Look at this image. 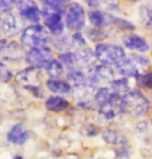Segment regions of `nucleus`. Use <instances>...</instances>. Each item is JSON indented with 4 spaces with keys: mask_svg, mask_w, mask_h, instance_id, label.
<instances>
[{
    "mask_svg": "<svg viewBox=\"0 0 152 159\" xmlns=\"http://www.w3.org/2000/svg\"><path fill=\"white\" fill-rule=\"evenodd\" d=\"M121 107L123 112L132 117H142L149 110V101L140 91L128 92L121 97Z\"/></svg>",
    "mask_w": 152,
    "mask_h": 159,
    "instance_id": "1",
    "label": "nucleus"
},
{
    "mask_svg": "<svg viewBox=\"0 0 152 159\" xmlns=\"http://www.w3.org/2000/svg\"><path fill=\"white\" fill-rule=\"evenodd\" d=\"M50 40V34L45 27L40 25H32L27 27L23 31L21 36V41L25 46L31 49L46 48V44Z\"/></svg>",
    "mask_w": 152,
    "mask_h": 159,
    "instance_id": "2",
    "label": "nucleus"
},
{
    "mask_svg": "<svg viewBox=\"0 0 152 159\" xmlns=\"http://www.w3.org/2000/svg\"><path fill=\"white\" fill-rule=\"evenodd\" d=\"M95 56L104 65L117 64L125 57L124 50L115 44H97L95 48Z\"/></svg>",
    "mask_w": 152,
    "mask_h": 159,
    "instance_id": "3",
    "label": "nucleus"
},
{
    "mask_svg": "<svg viewBox=\"0 0 152 159\" xmlns=\"http://www.w3.org/2000/svg\"><path fill=\"white\" fill-rule=\"evenodd\" d=\"M52 51L49 48H39V49H30L26 55L27 62L31 65V67L36 69L43 68L52 61Z\"/></svg>",
    "mask_w": 152,
    "mask_h": 159,
    "instance_id": "4",
    "label": "nucleus"
},
{
    "mask_svg": "<svg viewBox=\"0 0 152 159\" xmlns=\"http://www.w3.org/2000/svg\"><path fill=\"white\" fill-rule=\"evenodd\" d=\"M66 25L72 30H81L85 26V12L80 4L72 3L67 7Z\"/></svg>",
    "mask_w": 152,
    "mask_h": 159,
    "instance_id": "5",
    "label": "nucleus"
},
{
    "mask_svg": "<svg viewBox=\"0 0 152 159\" xmlns=\"http://www.w3.org/2000/svg\"><path fill=\"white\" fill-rule=\"evenodd\" d=\"M61 12L48 7V6H46V8L43 11V18L45 20L46 26L56 36L60 35L63 32V27L64 26H63V23L61 21Z\"/></svg>",
    "mask_w": 152,
    "mask_h": 159,
    "instance_id": "6",
    "label": "nucleus"
},
{
    "mask_svg": "<svg viewBox=\"0 0 152 159\" xmlns=\"http://www.w3.org/2000/svg\"><path fill=\"white\" fill-rule=\"evenodd\" d=\"M114 78V72L107 65H96L88 72V80L92 85L109 84ZM112 84V83H111Z\"/></svg>",
    "mask_w": 152,
    "mask_h": 159,
    "instance_id": "7",
    "label": "nucleus"
},
{
    "mask_svg": "<svg viewBox=\"0 0 152 159\" xmlns=\"http://www.w3.org/2000/svg\"><path fill=\"white\" fill-rule=\"evenodd\" d=\"M16 80L21 85L27 87H39L42 79H40V72L39 69L34 67H28L23 70L19 71L16 75Z\"/></svg>",
    "mask_w": 152,
    "mask_h": 159,
    "instance_id": "8",
    "label": "nucleus"
},
{
    "mask_svg": "<svg viewBox=\"0 0 152 159\" xmlns=\"http://www.w3.org/2000/svg\"><path fill=\"white\" fill-rule=\"evenodd\" d=\"M23 22L16 15H6L0 22V29L1 33H4L7 36H14L18 34L22 29Z\"/></svg>",
    "mask_w": 152,
    "mask_h": 159,
    "instance_id": "9",
    "label": "nucleus"
},
{
    "mask_svg": "<svg viewBox=\"0 0 152 159\" xmlns=\"http://www.w3.org/2000/svg\"><path fill=\"white\" fill-rule=\"evenodd\" d=\"M16 4L20 9L21 16L34 23L39 22L40 11L34 1H16Z\"/></svg>",
    "mask_w": 152,
    "mask_h": 159,
    "instance_id": "10",
    "label": "nucleus"
},
{
    "mask_svg": "<svg viewBox=\"0 0 152 159\" xmlns=\"http://www.w3.org/2000/svg\"><path fill=\"white\" fill-rule=\"evenodd\" d=\"M122 112L123 110L121 107V98L109 101V102L99 107V115L104 119L107 120H112L114 118H116Z\"/></svg>",
    "mask_w": 152,
    "mask_h": 159,
    "instance_id": "11",
    "label": "nucleus"
},
{
    "mask_svg": "<svg viewBox=\"0 0 152 159\" xmlns=\"http://www.w3.org/2000/svg\"><path fill=\"white\" fill-rule=\"evenodd\" d=\"M76 59H77V64L81 67L84 68H89V70L91 68H93V65L95 63V54H93V52L90 49H81L79 50L77 53L75 54Z\"/></svg>",
    "mask_w": 152,
    "mask_h": 159,
    "instance_id": "12",
    "label": "nucleus"
},
{
    "mask_svg": "<svg viewBox=\"0 0 152 159\" xmlns=\"http://www.w3.org/2000/svg\"><path fill=\"white\" fill-rule=\"evenodd\" d=\"M116 68L120 74L124 77H136L139 75V70L136 66V63L131 59L123 58L116 64Z\"/></svg>",
    "mask_w": 152,
    "mask_h": 159,
    "instance_id": "13",
    "label": "nucleus"
},
{
    "mask_svg": "<svg viewBox=\"0 0 152 159\" xmlns=\"http://www.w3.org/2000/svg\"><path fill=\"white\" fill-rule=\"evenodd\" d=\"M88 16H89L90 22L95 27H104L110 23H112V22H115V18L101 11H97V9L89 11Z\"/></svg>",
    "mask_w": 152,
    "mask_h": 159,
    "instance_id": "14",
    "label": "nucleus"
},
{
    "mask_svg": "<svg viewBox=\"0 0 152 159\" xmlns=\"http://www.w3.org/2000/svg\"><path fill=\"white\" fill-rule=\"evenodd\" d=\"M28 132L22 124H17L12 127V129L7 134V139L12 144L16 145H23L28 139Z\"/></svg>",
    "mask_w": 152,
    "mask_h": 159,
    "instance_id": "15",
    "label": "nucleus"
},
{
    "mask_svg": "<svg viewBox=\"0 0 152 159\" xmlns=\"http://www.w3.org/2000/svg\"><path fill=\"white\" fill-rule=\"evenodd\" d=\"M125 47L131 50H137L140 52H146L149 49L147 41L138 35H128L123 39Z\"/></svg>",
    "mask_w": 152,
    "mask_h": 159,
    "instance_id": "16",
    "label": "nucleus"
},
{
    "mask_svg": "<svg viewBox=\"0 0 152 159\" xmlns=\"http://www.w3.org/2000/svg\"><path fill=\"white\" fill-rule=\"evenodd\" d=\"M118 98H121V97H120L118 94H116L112 89L101 88L96 92L95 97H94V101H95L97 104H99V107H100L104 103L109 102V101L118 99Z\"/></svg>",
    "mask_w": 152,
    "mask_h": 159,
    "instance_id": "17",
    "label": "nucleus"
},
{
    "mask_svg": "<svg viewBox=\"0 0 152 159\" xmlns=\"http://www.w3.org/2000/svg\"><path fill=\"white\" fill-rule=\"evenodd\" d=\"M68 106V101L59 96H52L46 101V107L51 112H61L67 109Z\"/></svg>",
    "mask_w": 152,
    "mask_h": 159,
    "instance_id": "18",
    "label": "nucleus"
},
{
    "mask_svg": "<svg viewBox=\"0 0 152 159\" xmlns=\"http://www.w3.org/2000/svg\"><path fill=\"white\" fill-rule=\"evenodd\" d=\"M3 52V58L7 59L9 61H15V60L20 59L23 54V50L17 43H11L5 47Z\"/></svg>",
    "mask_w": 152,
    "mask_h": 159,
    "instance_id": "19",
    "label": "nucleus"
},
{
    "mask_svg": "<svg viewBox=\"0 0 152 159\" xmlns=\"http://www.w3.org/2000/svg\"><path fill=\"white\" fill-rule=\"evenodd\" d=\"M103 139L108 144H112V145H123L126 143L125 138L121 133L112 129L104 130L103 132Z\"/></svg>",
    "mask_w": 152,
    "mask_h": 159,
    "instance_id": "20",
    "label": "nucleus"
},
{
    "mask_svg": "<svg viewBox=\"0 0 152 159\" xmlns=\"http://www.w3.org/2000/svg\"><path fill=\"white\" fill-rule=\"evenodd\" d=\"M47 86L54 93H67L71 91V85L65 82L59 81V80H49L47 82Z\"/></svg>",
    "mask_w": 152,
    "mask_h": 159,
    "instance_id": "21",
    "label": "nucleus"
},
{
    "mask_svg": "<svg viewBox=\"0 0 152 159\" xmlns=\"http://www.w3.org/2000/svg\"><path fill=\"white\" fill-rule=\"evenodd\" d=\"M67 81L71 85L74 86L75 88L80 87V86L85 85L88 83V78H86L82 71L79 70H71L69 74H67Z\"/></svg>",
    "mask_w": 152,
    "mask_h": 159,
    "instance_id": "22",
    "label": "nucleus"
},
{
    "mask_svg": "<svg viewBox=\"0 0 152 159\" xmlns=\"http://www.w3.org/2000/svg\"><path fill=\"white\" fill-rule=\"evenodd\" d=\"M112 87L111 89L115 92L116 94H118L121 97L122 94H127L129 90V85H128V80L126 78H122L119 80H115L112 82Z\"/></svg>",
    "mask_w": 152,
    "mask_h": 159,
    "instance_id": "23",
    "label": "nucleus"
},
{
    "mask_svg": "<svg viewBox=\"0 0 152 159\" xmlns=\"http://www.w3.org/2000/svg\"><path fill=\"white\" fill-rule=\"evenodd\" d=\"M46 71L50 75V78L55 80L63 74V65L59 62V60H52L46 66Z\"/></svg>",
    "mask_w": 152,
    "mask_h": 159,
    "instance_id": "24",
    "label": "nucleus"
},
{
    "mask_svg": "<svg viewBox=\"0 0 152 159\" xmlns=\"http://www.w3.org/2000/svg\"><path fill=\"white\" fill-rule=\"evenodd\" d=\"M59 62L68 69H74L75 66L77 65V59H76L75 54L68 52L61 54L59 56Z\"/></svg>",
    "mask_w": 152,
    "mask_h": 159,
    "instance_id": "25",
    "label": "nucleus"
},
{
    "mask_svg": "<svg viewBox=\"0 0 152 159\" xmlns=\"http://www.w3.org/2000/svg\"><path fill=\"white\" fill-rule=\"evenodd\" d=\"M141 20L147 26L152 27V4H147L140 8Z\"/></svg>",
    "mask_w": 152,
    "mask_h": 159,
    "instance_id": "26",
    "label": "nucleus"
},
{
    "mask_svg": "<svg viewBox=\"0 0 152 159\" xmlns=\"http://www.w3.org/2000/svg\"><path fill=\"white\" fill-rule=\"evenodd\" d=\"M44 4L48 7H51L55 11H59V12H63V11L65 9L66 7V4H67V1H60V0H57V1H43Z\"/></svg>",
    "mask_w": 152,
    "mask_h": 159,
    "instance_id": "27",
    "label": "nucleus"
},
{
    "mask_svg": "<svg viewBox=\"0 0 152 159\" xmlns=\"http://www.w3.org/2000/svg\"><path fill=\"white\" fill-rule=\"evenodd\" d=\"M137 82L141 86L152 88V72L146 75H139L137 77Z\"/></svg>",
    "mask_w": 152,
    "mask_h": 159,
    "instance_id": "28",
    "label": "nucleus"
},
{
    "mask_svg": "<svg viewBox=\"0 0 152 159\" xmlns=\"http://www.w3.org/2000/svg\"><path fill=\"white\" fill-rule=\"evenodd\" d=\"M12 78V74L7 68V66L0 62V82L6 83L11 81Z\"/></svg>",
    "mask_w": 152,
    "mask_h": 159,
    "instance_id": "29",
    "label": "nucleus"
},
{
    "mask_svg": "<svg viewBox=\"0 0 152 159\" xmlns=\"http://www.w3.org/2000/svg\"><path fill=\"white\" fill-rule=\"evenodd\" d=\"M55 47L60 51H67V50L71 49V41L66 39V37H64V39H60L57 40L56 43H55Z\"/></svg>",
    "mask_w": 152,
    "mask_h": 159,
    "instance_id": "30",
    "label": "nucleus"
},
{
    "mask_svg": "<svg viewBox=\"0 0 152 159\" xmlns=\"http://www.w3.org/2000/svg\"><path fill=\"white\" fill-rule=\"evenodd\" d=\"M16 1H5V0H0V15L5 14L9 11L15 5Z\"/></svg>",
    "mask_w": 152,
    "mask_h": 159,
    "instance_id": "31",
    "label": "nucleus"
},
{
    "mask_svg": "<svg viewBox=\"0 0 152 159\" xmlns=\"http://www.w3.org/2000/svg\"><path fill=\"white\" fill-rule=\"evenodd\" d=\"M115 22L119 25L120 27L123 28V29H125V30L131 31V30H134V29H135V26H134V25H132L131 23H129V22H127V21L123 20V19H116V18H115Z\"/></svg>",
    "mask_w": 152,
    "mask_h": 159,
    "instance_id": "32",
    "label": "nucleus"
},
{
    "mask_svg": "<svg viewBox=\"0 0 152 159\" xmlns=\"http://www.w3.org/2000/svg\"><path fill=\"white\" fill-rule=\"evenodd\" d=\"M103 31L99 29H92L90 31H88V36L91 40H99L100 39H103Z\"/></svg>",
    "mask_w": 152,
    "mask_h": 159,
    "instance_id": "33",
    "label": "nucleus"
},
{
    "mask_svg": "<svg viewBox=\"0 0 152 159\" xmlns=\"http://www.w3.org/2000/svg\"><path fill=\"white\" fill-rule=\"evenodd\" d=\"M131 60L134 61L135 63H139L140 65H147L148 63H149V60L147 58H145L143 56H139V55H135V54H132L131 56Z\"/></svg>",
    "mask_w": 152,
    "mask_h": 159,
    "instance_id": "34",
    "label": "nucleus"
},
{
    "mask_svg": "<svg viewBox=\"0 0 152 159\" xmlns=\"http://www.w3.org/2000/svg\"><path fill=\"white\" fill-rule=\"evenodd\" d=\"M72 41H74L75 43L79 44V46H85L84 37H83V35H82L81 33H79V32L74 34V36H72Z\"/></svg>",
    "mask_w": 152,
    "mask_h": 159,
    "instance_id": "35",
    "label": "nucleus"
},
{
    "mask_svg": "<svg viewBox=\"0 0 152 159\" xmlns=\"http://www.w3.org/2000/svg\"><path fill=\"white\" fill-rule=\"evenodd\" d=\"M27 90L31 91L34 95H36L37 97H43V91L40 90L39 86V87H27Z\"/></svg>",
    "mask_w": 152,
    "mask_h": 159,
    "instance_id": "36",
    "label": "nucleus"
},
{
    "mask_svg": "<svg viewBox=\"0 0 152 159\" xmlns=\"http://www.w3.org/2000/svg\"><path fill=\"white\" fill-rule=\"evenodd\" d=\"M88 5L90 6H99V1H86Z\"/></svg>",
    "mask_w": 152,
    "mask_h": 159,
    "instance_id": "37",
    "label": "nucleus"
},
{
    "mask_svg": "<svg viewBox=\"0 0 152 159\" xmlns=\"http://www.w3.org/2000/svg\"><path fill=\"white\" fill-rule=\"evenodd\" d=\"M14 159H22L21 157H19V156H17V157H15Z\"/></svg>",
    "mask_w": 152,
    "mask_h": 159,
    "instance_id": "38",
    "label": "nucleus"
}]
</instances>
